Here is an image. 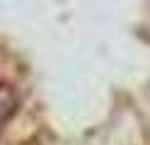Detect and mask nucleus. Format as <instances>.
<instances>
[{
    "label": "nucleus",
    "mask_w": 150,
    "mask_h": 145,
    "mask_svg": "<svg viewBox=\"0 0 150 145\" xmlns=\"http://www.w3.org/2000/svg\"><path fill=\"white\" fill-rule=\"evenodd\" d=\"M15 106H17L15 92H12L7 85H0V121H5L7 116L15 111Z\"/></svg>",
    "instance_id": "1"
}]
</instances>
